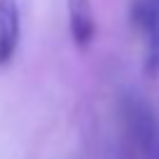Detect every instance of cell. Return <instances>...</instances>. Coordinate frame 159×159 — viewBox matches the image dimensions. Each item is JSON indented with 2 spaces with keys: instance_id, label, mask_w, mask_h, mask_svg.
<instances>
[{
  "instance_id": "4",
  "label": "cell",
  "mask_w": 159,
  "mask_h": 159,
  "mask_svg": "<svg viewBox=\"0 0 159 159\" xmlns=\"http://www.w3.org/2000/svg\"><path fill=\"white\" fill-rule=\"evenodd\" d=\"M21 16L16 0H0V66H7L19 47Z\"/></svg>"
},
{
  "instance_id": "2",
  "label": "cell",
  "mask_w": 159,
  "mask_h": 159,
  "mask_svg": "<svg viewBox=\"0 0 159 159\" xmlns=\"http://www.w3.org/2000/svg\"><path fill=\"white\" fill-rule=\"evenodd\" d=\"M131 24L143 35L145 75L157 77L159 75V0H134L131 2Z\"/></svg>"
},
{
  "instance_id": "3",
  "label": "cell",
  "mask_w": 159,
  "mask_h": 159,
  "mask_svg": "<svg viewBox=\"0 0 159 159\" xmlns=\"http://www.w3.org/2000/svg\"><path fill=\"white\" fill-rule=\"evenodd\" d=\"M68 26L77 49H87L96 35V16L91 0H68Z\"/></svg>"
},
{
  "instance_id": "1",
  "label": "cell",
  "mask_w": 159,
  "mask_h": 159,
  "mask_svg": "<svg viewBox=\"0 0 159 159\" xmlns=\"http://www.w3.org/2000/svg\"><path fill=\"white\" fill-rule=\"evenodd\" d=\"M122 115L140 154L145 159H159V119L152 105L140 94L126 91L122 96Z\"/></svg>"
}]
</instances>
